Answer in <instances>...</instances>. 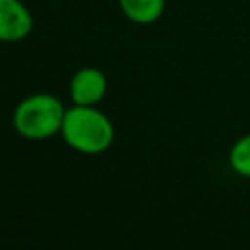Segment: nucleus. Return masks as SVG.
Returning a JSON list of instances; mask_svg holds the SVG:
<instances>
[{
	"mask_svg": "<svg viewBox=\"0 0 250 250\" xmlns=\"http://www.w3.org/2000/svg\"><path fill=\"white\" fill-rule=\"evenodd\" d=\"M70 100L76 105H96L107 92V78L100 68L84 66L70 78Z\"/></svg>",
	"mask_w": 250,
	"mask_h": 250,
	"instance_id": "3",
	"label": "nucleus"
},
{
	"mask_svg": "<svg viewBox=\"0 0 250 250\" xmlns=\"http://www.w3.org/2000/svg\"><path fill=\"white\" fill-rule=\"evenodd\" d=\"M229 162H230V168L242 176V178H250V133L240 137L230 152H229Z\"/></svg>",
	"mask_w": 250,
	"mask_h": 250,
	"instance_id": "6",
	"label": "nucleus"
},
{
	"mask_svg": "<svg viewBox=\"0 0 250 250\" xmlns=\"http://www.w3.org/2000/svg\"><path fill=\"white\" fill-rule=\"evenodd\" d=\"M62 141L82 154H100L113 143L115 129L111 119L96 109V105H72L66 109L62 129Z\"/></svg>",
	"mask_w": 250,
	"mask_h": 250,
	"instance_id": "1",
	"label": "nucleus"
},
{
	"mask_svg": "<svg viewBox=\"0 0 250 250\" xmlns=\"http://www.w3.org/2000/svg\"><path fill=\"white\" fill-rule=\"evenodd\" d=\"M66 107L62 102L47 92H37L23 98L12 115V125L18 135L29 141L49 139L62 129Z\"/></svg>",
	"mask_w": 250,
	"mask_h": 250,
	"instance_id": "2",
	"label": "nucleus"
},
{
	"mask_svg": "<svg viewBox=\"0 0 250 250\" xmlns=\"http://www.w3.org/2000/svg\"><path fill=\"white\" fill-rule=\"evenodd\" d=\"M123 16L139 25L154 23L166 6V0H117Z\"/></svg>",
	"mask_w": 250,
	"mask_h": 250,
	"instance_id": "5",
	"label": "nucleus"
},
{
	"mask_svg": "<svg viewBox=\"0 0 250 250\" xmlns=\"http://www.w3.org/2000/svg\"><path fill=\"white\" fill-rule=\"evenodd\" d=\"M33 29V16L21 0H0V39L21 41Z\"/></svg>",
	"mask_w": 250,
	"mask_h": 250,
	"instance_id": "4",
	"label": "nucleus"
}]
</instances>
